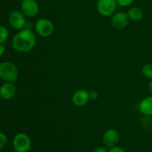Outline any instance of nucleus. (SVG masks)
Masks as SVG:
<instances>
[{"mask_svg": "<svg viewBox=\"0 0 152 152\" xmlns=\"http://www.w3.org/2000/svg\"><path fill=\"white\" fill-rule=\"evenodd\" d=\"M37 39L31 29L23 28L20 30L12 39L11 44L13 49L20 53H27L34 49Z\"/></svg>", "mask_w": 152, "mask_h": 152, "instance_id": "f257e3e1", "label": "nucleus"}, {"mask_svg": "<svg viewBox=\"0 0 152 152\" xmlns=\"http://www.w3.org/2000/svg\"><path fill=\"white\" fill-rule=\"evenodd\" d=\"M19 77V70L16 65L11 62L0 63V78L6 82L13 83Z\"/></svg>", "mask_w": 152, "mask_h": 152, "instance_id": "f03ea898", "label": "nucleus"}, {"mask_svg": "<svg viewBox=\"0 0 152 152\" xmlns=\"http://www.w3.org/2000/svg\"><path fill=\"white\" fill-rule=\"evenodd\" d=\"M34 28H35L36 33L39 37L44 38L50 37L53 34L55 29L54 25L52 21L46 18H40L37 19V22H35Z\"/></svg>", "mask_w": 152, "mask_h": 152, "instance_id": "7ed1b4c3", "label": "nucleus"}, {"mask_svg": "<svg viewBox=\"0 0 152 152\" xmlns=\"http://www.w3.org/2000/svg\"><path fill=\"white\" fill-rule=\"evenodd\" d=\"M13 145L16 152H28L31 148L30 137L25 133H19L14 137Z\"/></svg>", "mask_w": 152, "mask_h": 152, "instance_id": "20e7f679", "label": "nucleus"}, {"mask_svg": "<svg viewBox=\"0 0 152 152\" xmlns=\"http://www.w3.org/2000/svg\"><path fill=\"white\" fill-rule=\"evenodd\" d=\"M117 5V0H98L96 10L101 16H111L115 13Z\"/></svg>", "mask_w": 152, "mask_h": 152, "instance_id": "39448f33", "label": "nucleus"}, {"mask_svg": "<svg viewBox=\"0 0 152 152\" xmlns=\"http://www.w3.org/2000/svg\"><path fill=\"white\" fill-rule=\"evenodd\" d=\"M8 20L10 26L17 31H20L25 28L27 23L25 16L22 11H19V10L12 11L9 15Z\"/></svg>", "mask_w": 152, "mask_h": 152, "instance_id": "423d86ee", "label": "nucleus"}, {"mask_svg": "<svg viewBox=\"0 0 152 152\" xmlns=\"http://www.w3.org/2000/svg\"><path fill=\"white\" fill-rule=\"evenodd\" d=\"M21 11L25 16L34 17L39 11V7L37 0H23L21 3Z\"/></svg>", "mask_w": 152, "mask_h": 152, "instance_id": "0eeeda50", "label": "nucleus"}, {"mask_svg": "<svg viewBox=\"0 0 152 152\" xmlns=\"http://www.w3.org/2000/svg\"><path fill=\"white\" fill-rule=\"evenodd\" d=\"M129 20H130V19H129L127 13L120 11L117 12V13H114L112 15V17H111V25L115 29L122 30L124 29L125 28L128 26L129 23Z\"/></svg>", "mask_w": 152, "mask_h": 152, "instance_id": "6e6552de", "label": "nucleus"}, {"mask_svg": "<svg viewBox=\"0 0 152 152\" xmlns=\"http://www.w3.org/2000/svg\"><path fill=\"white\" fill-rule=\"evenodd\" d=\"M120 140V134L118 132L114 129H108L102 135V142L108 148L116 146Z\"/></svg>", "mask_w": 152, "mask_h": 152, "instance_id": "1a4fd4ad", "label": "nucleus"}, {"mask_svg": "<svg viewBox=\"0 0 152 152\" xmlns=\"http://www.w3.org/2000/svg\"><path fill=\"white\" fill-rule=\"evenodd\" d=\"M73 104L77 107H83L90 100L89 92L84 89L77 90L73 94L71 98Z\"/></svg>", "mask_w": 152, "mask_h": 152, "instance_id": "9d476101", "label": "nucleus"}, {"mask_svg": "<svg viewBox=\"0 0 152 152\" xmlns=\"http://www.w3.org/2000/svg\"><path fill=\"white\" fill-rule=\"evenodd\" d=\"M16 93V88L13 83L7 82L0 87V96L3 99H12Z\"/></svg>", "mask_w": 152, "mask_h": 152, "instance_id": "9b49d317", "label": "nucleus"}, {"mask_svg": "<svg viewBox=\"0 0 152 152\" xmlns=\"http://www.w3.org/2000/svg\"><path fill=\"white\" fill-rule=\"evenodd\" d=\"M139 110L143 115L152 116V95L146 96L139 104Z\"/></svg>", "mask_w": 152, "mask_h": 152, "instance_id": "f8f14e48", "label": "nucleus"}, {"mask_svg": "<svg viewBox=\"0 0 152 152\" xmlns=\"http://www.w3.org/2000/svg\"><path fill=\"white\" fill-rule=\"evenodd\" d=\"M130 20L132 21H140L143 17V11L142 9L137 7H134L129 9L127 12Z\"/></svg>", "mask_w": 152, "mask_h": 152, "instance_id": "ddd939ff", "label": "nucleus"}, {"mask_svg": "<svg viewBox=\"0 0 152 152\" xmlns=\"http://www.w3.org/2000/svg\"><path fill=\"white\" fill-rule=\"evenodd\" d=\"M142 74L145 78L152 79V63H147L142 68Z\"/></svg>", "mask_w": 152, "mask_h": 152, "instance_id": "4468645a", "label": "nucleus"}, {"mask_svg": "<svg viewBox=\"0 0 152 152\" xmlns=\"http://www.w3.org/2000/svg\"><path fill=\"white\" fill-rule=\"evenodd\" d=\"M8 31L4 26L0 25V44H4L8 39Z\"/></svg>", "mask_w": 152, "mask_h": 152, "instance_id": "2eb2a0df", "label": "nucleus"}, {"mask_svg": "<svg viewBox=\"0 0 152 152\" xmlns=\"http://www.w3.org/2000/svg\"><path fill=\"white\" fill-rule=\"evenodd\" d=\"M7 144V137L4 134L0 132V150L4 148Z\"/></svg>", "mask_w": 152, "mask_h": 152, "instance_id": "dca6fc26", "label": "nucleus"}, {"mask_svg": "<svg viewBox=\"0 0 152 152\" xmlns=\"http://www.w3.org/2000/svg\"><path fill=\"white\" fill-rule=\"evenodd\" d=\"M134 0H117V4L120 7H129L133 3Z\"/></svg>", "mask_w": 152, "mask_h": 152, "instance_id": "f3484780", "label": "nucleus"}, {"mask_svg": "<svg viewBox=\"0 0 152 152\" xmlns=\"http://www.w3.org/2000/svg\"><path fill=\"white\" fill-rule=\"evenodd\" d=\"M98 96H99V94H98L96 91H91L89 92V98L91 100H96L98 98Z\"/></svg>", "mask_w": 152, "mask_h": 152, "instance_id": "a211bd4d", "label": "nucleus"}, {"mask_svg": "<svg viewBox=\"0 0 152 152\" xmlns=\"http://www.w3.org/2000/svg\"><path fill=\"white\" fill-rule=\"evenodd\" d=\"M108 152H126V151L123 148H121V147H119L116 145V146L110 148V149L108 150Z\"/></svg>", "mask_w": 152, "mask_h": 152, "instance_id": "6ab92c4d", "label": "nucleus"}, {"mask_svg": "<svg viewBox=\"0 0 152 152\" xmlns=\"http://www.w3.org/2000/svg\"><path fill=\"white\" fill-rule=\"evenodd\" d=\"M94 152H108L105 147H98L94 151Z\"/></svg>", "mask_w": 152, "mask_h": 152, "instance_id": "aec40b11", "label": "nucleus"}, {"mask_svg": "<svg viewBox=\"0 0 152 152\" xmlns=\"http://www.w3.org/2000/svg\"><path fill=\"white\" fill-rule=\"evenodd\" d=\"M5 52V47L3 44H0V56H2Z\"/></svg>", "mask_w": 152, "mask_h": 152, "instance_id": "412c9836", "label": "nucleus"}, {"mask_svg": "<svg viewBox=\"0 0 152 152\" xmlns=\"http://www.w3.org/2000/svg\"><path fill=\"white\" fill-rule=\"evenodd\" d=\"M148 91H149L151 95H152V79L150 80L149 83H148Z\"/></svg>", "mask_w": 152, "mask_h": 152, "instance_id": "4be33fe9", "label": "nucleus"}]
</instances>
